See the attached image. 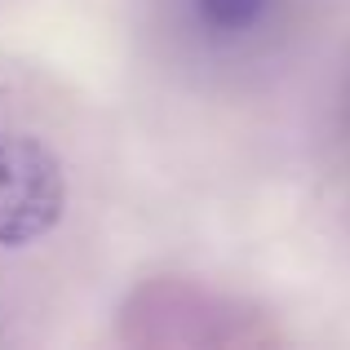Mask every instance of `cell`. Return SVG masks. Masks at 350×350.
Here are the masks:
<instances>
[{
	"mask_svg": "<svg viewBox=\"0 0 350 350\" xmlns=\"http://www.w3.org/2000/svg\"><path fill=\"white\" fill-rule=\"evenodd\" d=\"M67 173L53 146L23 129H0V248H27L62 222Z\"/></svg>",
	"mask_w": 350,
	"mask_h": 350,
	"instance_id": "1",
	"label": "cell"
},
{
	"mask_svg": "<svg viewBox=\"0 0 350 350\" xmlns=\"http://www.w3.org/2000/svg\"><path fill=\"white\" fill-rule=\"evenodd\" d=\"M275 0H191L200 31H208L213 40H244L271 18Z\"/></svg>",
	"mask_w": 350,
	"mask_h": 350,
	"instance_id": "2",
	"label": "cell"
}]
</instances>
